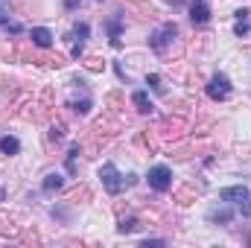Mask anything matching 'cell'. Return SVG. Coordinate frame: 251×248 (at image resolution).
<instances>
[{
	"instance_id": "21",
	"label": "cell",
	"mask_w": 251,
	"mask_h": 248,
	"mask_svg": "<svg viewBox=\"0 0 251 248\" xmlns=\"http://www.w3.org/2000/svg\"><path fill=\"white\" fill-rule=\"evenodd\" d=\"M137 228H140V219L128 216V219H120V225H117V234H134Z\"/></svg>"
},
{
	"instance_id": "1",
	"label": "cell",
	"mask_w": 251,
	"mask_h": 248,
	"mask_svg": "<svg viewBox=\"0 0 251 248\" xmlns=\"http://www.w3.org/2000/svg\"><path fill=\"white\" fill-rule=\"evenodd\" d=\"M100 178H102V187L111 193V196H120L123 190L137 184V175H120V170L114 164H102L100 167Z\"/></svg>"
},
{
	"instance_id": "10",
	"label": "cell",
	"mask_w": 251,
	"mask_h": 248,
	"mask_svg": "<svg viewBox=\"0 0 251 248\" xmlns=\"http://www.w3.org/2000/svg\"><path fill=\"white\" fill-rule=\"evenodd\" d=\"M26 59H29V62H35L38 67H47V70H59V67L64 64L62 56H35V53H29Z\"/></svg>"
},
{
	"instance_id": "25",
	"label": "cell",
	"mask_w": 251,
	"mask_h": 248,
	"mask_svg": "<svg viewBox=\"0 0 251 248\" xmlns=\"http://www.w3.org/2000/svg\"><path fill=\"white\" fill-rule=\"evenodd\" d=\"M85 67H88V70H102L105 62H102L100 56H88V59H85Z\"/></svg>"
},
{
	"instance_id": "17",
	"label": "cell",
	"mask_w": 251,
	"mask_h": 248,
	"mask_svg": "<svg viewBox=\"0 0 251 248\" xmlns=\"http://www.w3.org/2000/svg\"><path fill=\"white\" fill-rule=\"evenodd\" d=\"M173 201H176V204H181V207H187V204L196 201V190H193V187H181V190L173 196Z\"/></svg>"
},
{
	"instance_id": "7",
	"label": "cell",
	"mask_w": 251,
	"mask_h": 248,
	"mask_svg": "<svg viewBox=\"0 0 251 248\" xmlns=\"http://www.w3.org/2000/svg\"><path fill=\"white\" fill-rule=\"evenodd\" d=\"M187 12H190V21H193V26H204V24L210 21V6H207L204 0H190Z\"/></svg>"
},
{
	"instance_id": "23",
	"label": "cell",
	"mask_w": 251,
	"mask_h": 248,
	"mask_svg": "<svg viewBox=\"0 0 251 248\" xmlns=\"http://www.w3.org/2000/svg\"><path fill=\"white\" fill-rule=\"evenodd\" d=\"M64 131H67L64 123H53L50 131H47V140H50V143H59V140H64Z\"/></svg>"
},
{
	"instance_id": "2",
	"label": "cell",
	"mask_w": 251,
	"mask_h": 248,
	"mask_svg": "<svg viewBox=\"0 0 251 248\" xmlns=\"http://www.w3.org/2000/svg\"><path fill=\"white\" fill-rule=\"evenodd\" d=\"M176 38H178V26H176L173 21H167V24H161V26H158V29L149 35V47H152L158 56H164Z\"/></svg>"
},
{
	"instance_id": "4",
	"label": "cell",
	"mask_w": 251,
	"mask_h": 248,
	"mask_svg": "<svg viewBox=\"0 0 251 248\" xmlns=\"http://www.w3.org/2000/svg\"><path fill=\"white\" fill-rule=\"evenodd\" d=\"M204 91H207V97H210L213 102H225L234 88H231V79H228L225 73H216V76H210V82H207Z\"/></svg>"
},
{
	"instance_id": "14",
	"label": "cell",
	"mask_w": 251,
	"mask_h": 248,
	"mask_svg": "<svg viewBox=\"0 0 251 248\" xmlns=\"http://www.w3.org/2000/svg\"><path fill=\"white\" fill-rule=\"evenodd\" d=\"M0 152H3V155H18V152H21V140L12 137V134H3V137H0Z\"/></svg>"
},
{
	"instance_id": "20",
	"label": "cell",
	"mask_w": 251,
	"mask_h": 248,
	"mask_svg": "<svg viewBox=\"0 0 251 248\" xmlns=\"http://www.w3.org/2000/svg\"><path fill=\"white\" fill-rule=\"evenodd\" d=\"M82 155V146L76 143V146H70V152H67V158H64V167H67V173L70 175H76V158Z\"/></svg>"
},
{
	"instance_id": "27",
	"label": "cell",
	"mask_w": 251,
	"mask_h": 248,
	"mask_svg": "<svg viewBox=\"0 0 251 248\" xmlns=\"http://www.w3.org/2000/svg\"><path fill=\"white\" fill-rule=\"evenodd\" d=\"M21 243H41V237H38L35 231H24V234H21Z\"/></svg>"
},
{
	"instance_id": "18",
	"label": "cell",
	"mask_w": 251,
	"mask_h": 248,
	"mask_svg": "<svg viewBox=\"0 0 251 248\" xmlns=\"http://www.w3.org/2000/svg\"><path fill=\"white\" fill-rule=\"evenodd\" d=\"M64 178L59 175V173H50V175H44V184H41V190L44 193H56V190H62Z\"/></svg>"
},
{
	"instance_id": "3",
	"label": "cell",
	"mask_w": 251,
	"mask_h": 248,
	"mask_svg": "<svg viewBox=\"0 0 251 248\" xmlns=\"http://www.w3.org/2000/svg\"><path fill=\"white\" fill-rule=\"evenodd\" d=\"M219 198H222L225 204H237L243 216H251V193H249V187H243V184L225 187V190H219Z\"/></svg>"
},
{
	"instance_id": "5",
	"label": "cell",
	"mask_w": 251,
	"mask_h": 248,
	"mask_svg": "<svg viewBox=\"0 0 251 248\" xmlns=\"http://www.w3.org/2000/svg\"><path fill=\"white\" fill-rule=\"evenodd\" d=\"M146 181H149V187H152L155 193H167V190L173 187V170H170V167H164V164H158V167H152V170H149Z\"/></svg>"
},
{
	"instance_id": "9",
	"label": "cell",
	"mask_w": 251,
	"mask_h": 248,
	"mask_svg": "<svg viewBox=\"0 0 251 248\" xmlns=\"http://www.w3.org/2000/svg\"><path fill=\"white\" fill-rule=\"evenodd\" d=\"M29 41H32V47H38V50H50V47H53V32H50L47 26H32V29H29Z\"/></svg>"
},
{
	"instance_id": "6",
	"label": "cell",
	"mask_w": 251,
	"mask_h": 248,
	"mask_svg": "<svg viewBox=\"0 0 251 248\" xmlns=\"http://www.w3.org/2000/svg\"><path fill=\"white\" fill-rule=\"evenodd\" d=\"M187 125H184V117L178 114V117H164V120H158L155 125V131H158V137H181V131H184Z\"/></svg>"
},
{
	"instance_id": "13",
	"label": "cell",
	"mask_w": 251,
	"mask_h": 248,
	"mask_svg": "<svg viewBox=\"0 0 251 248\" xmlns=\"http://www.w3.org/2000/svg\"><path fill=\"white\" fill-rule=\"evenodd\" d=\"M88 32H91V26H88V24L82 21V24H76V26L70 29L67 41H70V44H85V41H88Z\"/></svg>"
},
{
	"instance_id": "24",
	"label": "cell",
	"mask_w": 251,
	"mask_h": 248,
	"mask_svg": "<svg viewBox=\"0 0 251 248\" xmlns=\"http://www.w3.org/2000/svg\"><path fill=\"white\" fill-rule=\"evenodd\" d=\"M146 85H149L152 91H158V94H164V85H161V76H158V73H149V76H146Z\"/></svg>"
},
{
	"instance_id": "15",
	"label": "cell",
	"mask_w": 251,
	"mask_h": 248,
	"mask_svg": "<svg viewBox=\"0 0 251 248\" xmlns=\"http://www.w3.org/2000/svg\"><path fill=\"white\" fill-rule=\"evenodd\" d=\"M117 128H120V125H117V123H111V120L105 117V120H97V125L91 128V134H97V137H108V134H114Z\"/></svg>"
},
{
	"instance_id": "33",
	"label": "cell",
	"mask_w": 251,
	"mask_h": 248,
	"mask_svg": "<svg viewBox=\"0 0 251 248\" xmlns=\"http://www.w3.org/2000/svg\"><path fill=\"white\" fill-rule=\"evenodd\" d=\"M249 246H251V237H249Z\"/></svg>"
},
{
	"instance_id": "11",
	"label": "cell",
	"mask_w": 251,
	"mask_h": 248,
	"mask_svg": "<svg viewBox=\"0 0 251 248\" xmlns=\"http://www.w3.org/2000/svg\"><path fill=\"white\" fill-rule=\"evenodd\" d=\"M131 105H134L140 114H152V111H155V105H152V99H149V94H146V91H134Z\"/></svg>"
},
{
	"instance_id": "31",
	"label": "cell",
	"mask_w": 251,
	"mask_h": 248,
	"mask_svg": "<svg viewBox=\"0 0 251 248\" xmlns=\"http://www.w3.org/2000/svg\"><path fill=\"white\" fill-rule=\"evenodd\" d=\"M234 18H237V21H249L251 12H249V9H237V12H234Z\"/></svg>"
},
{
	"instance_id": "19",
	"label": "cell",
	"mask_w": 251,
	"mask_h": 248,
	"mask_svg": "<svg viewBox=\"0 0 251 248\" xmlns=\"http://www.w3.org/2000/svg\"><path fill=\"white\" fill-rule=\"evenodd\" d=\"M91 105H94V102H91V99H88V97H85V99H73V102H70V105H67V108H70V111H73V114H76V117H85V114H88V111H91Z\"/></svg>"
},
{
	"instance_id": "8",
	"label": "cell",
	"mask_w": 251,
	"mask_h": 248,
	"mask_svg": "<svg viewBox=\"0 0 251 248\" xmlns=\"http://www.w3.org/2000/svg\"><path fill=\"white\" fill-rule=\"evenodd\" d=\"M105 29H108V38H111V47H117L120 50V32L126 29V21L120 12H114V15H108L105 18Z\"/></svg>"
},
{
	"instance_id": "12",
	"label": "cell",
	"mask_w": 251,
	"mask_h": 248,
	"mask_svg": "<svg viewBox=\"0 0 251 248\" xmlns=\"http://www.w3.org/2000/svg\"><path fill=\"white\" fill-rule=\"evenodd\" d=\"M140 143H143L149 152H158V149H161V137H158L155 128H143V131H140Z\"/></svg>"
},
{
	"instance_id": "22",
	"label": "cell",
	"mask_w": 251,
	"mask_h": 248,
	"mask_svg": "<svg viewBox=\"0 0 251 248\" xmlns=\"http://www.w3.org/2000/svg\"><path fill=\"white\" fill-rule=\"evenodd\" d=\"M207 219H210V222H219V225H228V222H231V210H228V207L210 210V213H207Z\"/></svg>"
},
{
	"instance_id": "29",
	"label": "cell",
	"mask_w": 251,
	"mask_h": 248,
	"mask_svg": "<svg viewBox=\"0 0 251 248\" xmlns=\"http://www.w3.org/2000/svg\"><path fill=\"white\" fill-rule=\"evenodd\" d=\"M62 6L67 9V12H76V9L82 6V0H62Z\"/></svg>"
},
{
	"instance_id": "28",
	"label": "cell",
	"mask_w": 251,
	"mask_h": 248,
	"mask_svg": "<svg viewBox=\"0 0 251 248\" xmlns=\"http://www.w3.org/2000/svg\"><path fill=\"white\" fill-rule=\"evenodd\" d=\"M6 32H9V35H21V32H24V26H21V24H15V21H9V24H6Z\"/></svg>"
},
{
	"instance_id": "16",
	"label": "cell",
	"mask_w": 251,
	"mask_h": 248,
	"mask_svg": "<svg viewBox=\"0 0 251 248\" xmlns=\"http://www.w3.org/2000/svg\"><path fill=\"white\" fill-rule=\"evenodd\" d=\"M67 201H73V204H79V201H91V187H85V184L73 187V190L67 193Z\"/></svg>"
},
{
	"instance_id": "26",
	"label": "cell",
	"mask_w": 251,
	"mask_h": 248,
	"mask_svg": "<svg viewBox=\"0 0 251 248\" xmlns=\"http://www.w3.org/2000/svg\"><path fill=\"white\" fill-rule=\"evenodd\" d=\"M234 32H237V38H243V35H249V32H251L249 21H237V26H234Z\"/></svg>"
},
{
	"instance_id": "30",
	"label": "cell",
	"mask_w": 251,
	"mask_h": 248,
	"mask_svg": "<svg viewBox=\"0 0 251 248\" xmlns=\"http://www.w3.org/2000/svg\"><path fill=\"white\" fill-rule=\"evenodd\" d=\"M105 102H108L111 108H117V105L123 102V97H120V94H108V99H105Z\"/></svg>"
},
{
	"instance_id": "32",
	"label": "cell",
	"mask_w": 251,
	"mask_h": 248,
	"mask_svg": "<svg viewBox=\"0 0 251 248\" xmlns=\"http://www.w3.org/2000/svg\"><path fill=\"white\" fill-rule=\"evenodd\" d=\"M164 243H167V240H143L140 246H143V248H149V246H164Z\"/></svg>"
}]
</instances>
